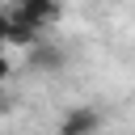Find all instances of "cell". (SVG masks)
Returning a JSON list of instances; mask_svg holds the SVG:
<instances>
[{"instance_id": "6da1fadb", "label": "cell", "mask_w": 135, "mask_h": 135, "mask_svg": "<svg viewBox=\"0 0 135 135\" xmlns=\"http://www.w3.org/2000/svg\"><path fill=\"white\" fill-rule=\"evenodd\" d=\"M13 13H21V17H30L46 30V25L59 21V0H13Z\"/></svg>"}, {"instance_id": "7a4b0ae2", "label": "cell", "mask_w": 135, "mask_h": 135, "mask_svg": "<svg viewBox=\"0 0 135 135\" xmlns=\"http://www.w3.org/2000/svg\"><path fill=\"white\" fill-rule=\"evenodd\" d=\"M25 51H30V68H38V72H59V68H63V51L51 46L46 38H38V42L25 46Z\"/></svg>"}, {"instance_id": "3957f363", "label": "cell", "mask_w": 135, "mask_h": 135, "mask_svg": "<svg viewBox=\"0 0 135 135\" xmlns=\"http://www.w3.org/2000/svg\"><path fill=\"white\" fill-rule=\"evenodd\" d=\"M38 38H42V25L30 21V17H21V13H13V21H8V38H4V42H13V46H34Z\"/></svg>"}, {"instance_id": "277c9868", "label": "cell", "mask_w": 135, "mask_h": 135, "mask_svg": "<svg viewBox=\"0 0 135 135\" xmlns=\"http://www.w3.org/2000/svg\"><path fill=\"white\" fill-rule=\"evenodd\" d=\"M97 127H101V114H97V110H72V114H63V122H59L63 135H84V131H97Z\"/></svg>"}, {"instance_id": "5b68a950", "label": "cell", "mask_w": 135, "mask_h": 135, "mask_svg": "<svg viewBox=\"0 0 135 135\" xmlns=\"http://www.w3.org/2000/svg\"><path fill=\"white\" fill-rule=\"evenodd\" d=\"M8 21H13V8H0V42L8 38Z\"/></svg>"}, {"instance_id": "8992f818", "label": "cell", "mask_w": 135, "mask_h": 135, "mask_svg": "<svg viewBox=\"0 0 135 135\" xmlns=\"http://www.w3.org/2000/svg\"><path fill=\"white\" fill-rule=\"evenodd\" d=\"M0 114H8V89H4V80H0Z\"/></svg>"}, {"instance_id": "52a82bcc", "label": "cell", "mask_w": 135, "mask_h": 135, "mask_svg": "<svg viewBox=\"0 0 135 135\" xmlns=\"http://www.w3.org/2000/svg\"><path fill=\"white\" fill-rule=\"evenodd\" d=\"M8 72H13V68H8V59L0 55V80H8Z\"/></svg>"}]
</instances>
